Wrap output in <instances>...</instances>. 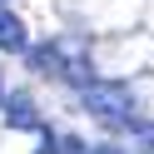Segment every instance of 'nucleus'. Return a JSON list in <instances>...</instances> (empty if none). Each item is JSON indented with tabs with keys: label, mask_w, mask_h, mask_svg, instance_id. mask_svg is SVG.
<instances>
[{
	"label": "nucleus",
	"mask_w": 154,
	"mask_h": 154,
	"mask_svg": "<svg viewBox=\"0 0 154 154\" xmlns=\"http://www.w3.org/2000/svg\"><path fill=\"white\" fill-rule=\"evenodd\" d=\"M80 100H85V109H90L94 119H104V124H134V94L124 90V85L90 80L80 90Z\"/></svg>",
	"instance_id": "obj_1"
},
{
	"label": "nucleus",
	"mask_w": 154,
	"mask_h": 154,
	"mask_svg": "<svg viewBox=\"0 0 154 154\" xmlns=\"http://www.w3.org/2000/svg\"><path fill=\"white\" fill-rule=\"evenodd\" d=\"M0 50H5V55H25V50H30L25 20H20V15H10V5H0Z\"/></svg>",
	"instance_id": "obj_2"
},
{
	"label": "nucleus",
	"mask_w": 154,
	"mask_h": 154,
	"mask_svg": "<svg viewBox=\"0 0 154 154\" xmlns=\"http://www.w3.org/2000/svg\"><path fill=\"white\" fill-rule=\"evenodd\" d=\"M5 119H10L15 129H40V114H35L30 94H10V100H5Z\"/></svg>",
	"instance_id": "obj_3"
},
{
	"label": "nucleus",
	"mask_w": 154,
	"mask_h": 154,
	"mask_svg": "<svg viewBox=\"0 0 154 154\" xmlns=\"http://www.w3.org/2000/svg\"><path fill=\"white\" fill-rule=\"evenodd\" d=\"M0 5H5V0H0Z\"/></svg>",
	"instance_id": "obj_4"
}]
</instances>
